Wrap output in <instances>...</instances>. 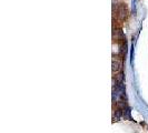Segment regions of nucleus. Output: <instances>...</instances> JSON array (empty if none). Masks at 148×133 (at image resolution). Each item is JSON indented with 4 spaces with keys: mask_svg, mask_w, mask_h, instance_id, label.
I'll return each mask as SVG.
<instances>
[{
    "mask_svg": "<svg viewBox=\"0 0 148 133\" xmlns=\"http://www.w3.org/2000/svg\"><path fill=\"white\" fill-rule=\"evenodd\" d=\"M116 16L118 17L119 20L125 21L128 17V8L125 3H120L116 9Z\"/></svg>",
    "mask_w": 148,
    "mask_h": 133,
    "instance_id": "obj_1",
    "label": "nucleus"
},
{
    "mask_svg": "<svg viewBox=\"0 0 148 133\" xmlns=\"http://www.w3.org/2000/svg\"><path fill=\"white\" fill-rule=\"evenodd\" d=\"M121 57L118 54V57L116 58L114 56V59H112V63H111V70L112 72H118V71H121V66H123V61H121Z\"/></svg>",
    "mask_w": 148,
    "mask_h": 133,
    "instance_id": "obj_2",
    "label": "nucleus"
},
{
    "mask_svg": "<svg viewBox=\"0 0 148 133\" xmlns=\"http://www.w3.org/2000/svg\"><path fill=\"white\" fill-rule=\"evenodd\" d=\"M112 36H114V39H116L117 42H121V41L126 40V38H125V36H124V32L121 31V29H118V28L114 29Z\"/></svg>",
    "mask_w": 148,
    "mask_h": 133,
    "instance_id": "obj_3",
    "label": "nucleus"
},
{
    "mask_svg": "<svg viewBox=\"0 0 148 133\" xmlns=\"http://www.w3.org/2000/svg\"><path fill=\"white\" fill-rule=\"evenodd\" d=\"M127 51H128V49H127L126 40L119 42V53H118L119 56H120L121 58H125V56L127 54Z\"/></svg>",
    "mask_w": 148,
    "mask_h": 133,
    "instance_id": "obj_4",
    "label": "nucleus"
},
{
    "mask_svg": "<svg viewBox=\"0 0 148 133\" xmlns=\"http://www.w3.org/2000/svg\"><path fill=\"white\" fill-rule=\"evenodd\" d=\"M123 117L125 119H128V120H132V117H130V109H129L128 105L123 110Z\"/></svg>",
    "mask_w": 148,
    "mask_h": 133,
    "instance_id": "obj_5",
    "label": "nucleus"
},
{
    "mask_svg": "<svg viewBox=\"0 0 148 133\" xmlns=\"http://www.w3.org/2000/svg\"><path fill=\"white\" fill-rule=\"evenodd\" d=\"M124 79H125L124 72H123V71H120V72L116 75V84H118V83H123V82H124Z\"/></svg>",
    "mask_w": 148,
    "mask_h": 133,
    "instance_id": "obj_6",
    "label": "nucleus"
}]
</instances>
